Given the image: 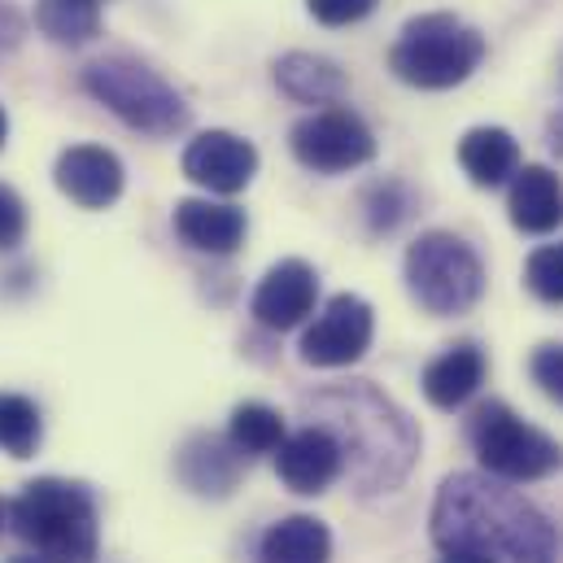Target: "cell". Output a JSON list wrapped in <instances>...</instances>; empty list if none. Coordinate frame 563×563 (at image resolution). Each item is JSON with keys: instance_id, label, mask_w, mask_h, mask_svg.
I'll use <instances>...</instances> for the list:
<instances>
[{"instance_id": "cb8c5ba5", "label": "cell", "mask_w": 563, "mask_h": 563, "mask_svg": "<svg viewBox=\"0 0 563 563\" xmlns=\"http://www.w3.org/2000/svg\"><path fill=\"white\" fill-rule=\"evenodd\" d=\"M525 284H529L533 297L560 306L563 301V241L542 245V250L529 254V263H525Z\"/></svg>"}, {"instance_id": "d6a6232c", "label": "cell", "mask_w": 563, "mask_h": 563, "mask_svg": "<svg viewBox=\"0 0 563 563\" xmlns=\"http://www.w3.org/2000/svg\"><path fill=\"white\" fill-rule=\"evenodd\" d=\"M0 520H4V507H0Z\"/></svg>"}, {"instance_id": "2e32d148", "label": "cell", "mask_w": 563, "mask_h": 563, "mask_svg": "<svg viewBox=\"0 0 563 563\" xmlns=\"http://www.w3.org/2000/svg\"><path fill=\"white\" fill-rule=\"evenodd\" d=\"M511 223L529 236H547L563 223V184L551 166H520L507 192Z\"/></svg>"}, {"instance_id": "30bf717a", "label": "cell", "mask_w": 563, "mask_h": 563, "mask_svg": "<svg viewBox=\"0 0 563 563\" xmlns=\"http://www.w3.org/2000/svg\"><path fill=\"white\" fill-rule=\"evenodd\" d=\"M184 175L201 184L206 192L232 197L254 184L258 175V148L236 132H201L184 148Z\"/></svg>"}, {"instance_id": "8992f818", "label": "cell", "mask_w": 563, "mask_h": 563, "mask_svg": "<svg viewBox=\"0 0 563 563\" xmlns=\"http://www.w3.org/2000/svg\"><path fill=\"white\" fill-rule=\"evenodd\" d=\"M467 441H472L481 467L498 481H511V485L542 481L563 463L560 441H551L542 428L520 420L507 402L476 407L472 420H467Z\"/></svg>"}, {"instance_id": "d4e9b609", "label": "cell", "mask_w": 563, "mask_h": 563, "mask_svg": "<svg viewBox=\"0 0 563 563\" xmlns=\"http://www.w3.org/2000/svg\"><path fill=\"white\" fill-rule=\"evenodd\" d=\"M26 241V201L0 184V250H18Z\"/></svg>"}, {"instance_id": "277c9868", "label": "cell", "mask_w": 563, "mask_h": 563, "mask_svg": "<svg viewBox=\"0 0 563 563\" xmlns=\"http://www.w3.org/2000/svg\"><path fill=\"white\" fill-rule=\"evenodd\" d=\"M481 57H485L481 31H472L454 13H423L402 26V35L389 53V66L402 84L441 92V88L463 84L481 66Z\"/></svg>"}, {"instance_id": "d6986e66", "label": "cell", "mask_w": 563, "mask_h": 563, "mask_svg": "<svg viewBox=\"0 0 563 563\" xmlns=\"http://www.w3.org/2000/svg\"><path fill=\"white\" fill-rule=\"evenodd\" d=\"M332 560V533L314 516H284L276 520L263 542L258 563H328Z\"/></svg>"}, {"instance_id": "1f68e13d", "label": "cell", "mask_w": 563, "mask_h": 563, "mask_svg": "<svg viewBox=\"0 0 563 563\" xmlns=\"http://www.w3.org/2000/svg\"><path fill=\"white\" fill-rule=\"evenodd\" d=\"M441 563H472V560H459V555H445Z\"/></svg>"}, {"instance_id": "3957f363", "label": "cell", "mask_w": 563, "mask_h": 563, "mask_svg": "<svg viewBox=\"0 0 563 563\" xmlns=\"http://www.w3.org/2000/svg\"><path fill=\"white\" fill-rule=\"evenodd\" d=\"M9 529L44 563H97L101 560V516L97 498L62 476H40L22 485L9 503Z\"/></svg>"}, {"instance_id": "9a60e30c", "label": "cell", "mask_w": 563, "mask_h": 563, "mask_svg": "<svg viewBox=\"0 0 563 563\" xmlns=\"http://www.w3.org/2000/svg\"><path fill=\"white\" fill-rule=\"evenodd\" d=\"M241 467H245V454H241L228 437H210V432L192 437V441L179 450V463H175L179 481H184L192 494H201V498H223V494H232L236 481H241Z\"/></svg>"}, {"instance_id": "484cf974", "label": "cell", "mask_w": 563, "mask_h": 563, "mask_svg": "<svg viewBox=\"0 0 563 563\" xmlns=\"http://www.w3.org/2000/svg\"><path fill=\"white\" fill-rule=\"evenodd\" d=\"M380 0H306V9L323 22V26H350L363 22Z\"/></svg>"}, {"instance_id": "83f0119b", "label": "cell", "mask_w": 563, "mask_h": 563, "mask_svg": "<svg viewBox=\"0 0 563 563\" xmlns=\"http://www.w3.org/2000/svg\"><path fill=\"white\" fill-rule=\"evenodd\" d=\"M22 26H26L22 13H18L9 0H0V53H9V48L22 40Z\"/></svg>"}, {"instance_id": "44dd1931", "label": "cell", "mask_w": 563, "mask_h": 563, "mask_svg": "<svg viewBox=\"0 0 563 563\" xmlns=\"http://www.w3.org/2000/svg\"><path fill=\"white\" fill-rule=\"evenodd\" d=\"M35 26L53 44H88L101 31V0H35Z\"/></svg>"}, {"instance_id": "5bb4252c", "label": "cell", "mask_w": 563, "mask_h": 563, "mask_svg": "<svg viewBox=\"0 0 563 563\" xmlns=\"http://www.w3.org/2000/svg\"><path fill=\"white\" fill-rule=\"evenodd\" d=\"M245 210L228 206V201H210V197H188L175 206V236L197 250V254H236L245 241Z\"/></svg>"}, {"instance_id": "f546056e", "label": "cell", "mask_w": 563, "mask_h": 563, "mask_svg": "<svg viewBox=\"0 0 563 563\" xmlns=\"http://www.w3.org/2000/svg\"><path fill=\"white\" fill-rule=\"evenodd\" d=\"M4 136H9V119H4V110H0V144H4Z\"/></svg>"}, {"instance_id": "ac0fdd59", "label": "cell", "mask_w": 563, "mask_h": 563, "mask_svg": "<svg viewBox=\"0 0 563 563\" xmlns=\"http://www.w3.org/2000/svg\"><path fill=\"white\" fill-rule=\"evenodd\" d=\"M459 162L476 188H498L520 170V144L507 128H472L459 144Z\"/></svg>"}, {"instance_id": "f1b7e54d", "label": "cell", "mask_w": 563, "mask_h": 563, "mask_svg": "<svg viewBox=\"0 0 563 563\" xmlns=\"http://www.w3.org/2000/svg\"><path fill=\"white\" fill-rule=\"evenodd\" d=\"M551 148H555V153L563 157V110L555 114V119H551Z\"/></svg>"}, {"instance_id": "7402d4cb", "label": "cell", "mask_w": 563, "mask_h": 563, "mask_svg": "<svg viewBox=\"0 0 563 563\" xmlns=\"http://www.w3.org/2000/svg\"><path fill=\"white\" fill-rule=\"evenodd\" d=\"M284 437H288V432H284L280 411H272L267 402H241V407L232 411V420H228V441H232L245 459H254V454H276Z\"/></svg>"}, {"instance_id": "6da1fadb", "label": "cell", "mask_w": 563, "mask_h": 563, "mask_svg": "<svg viewBox=\"0 0 563 563\" xmlns=\"http://www.w3.org/2000/svg\"><path fill=\"white\" fill-rule=\"evenodd\" d=\"M432 542L472 563H560L555 525L489 472H454L432 498Z\"/></svg>"}, {"instance_id": "4316f807", "label": "cell", "mask_w": 563, "mask_h": 563, "mask_svg": "<svg viewBox=\"0 0 563 563\" xmlns=\"http://www.w3.org/2000/svg\"><path fill=\"white\" fill-rule=\"evenodd\" d=\"M529 367H533V380L542 385V394L563 402V345H542Z\"/></svg>"}, {"instance_id": "4dcf8cb0", "label": "cell", "mask_w": 563, "mask_h": 563, "mask_svg": "<svg viewBox=\"0 0 563 563\" xmlns=\"http://www.w3.org/2000/svg\"><path fill=\"white\" fill-rule=\"evenodd\" d=\"M9 563H44L40 555H22V560H9Z\"/></svg>"}, {"instance_id": "52a82bcc", "label": "cell", "mask_w": 563, "mask_h": 563, "mask_svg": "<svg viewBox=\"0 0 563 563\" xmlns=\"http://www.w3.org/2000/svg\"><path fill=\"white\" fill-rule=\"evenodd\" d=\"M407 288L428 314H463L485 292V267L463 236L423 232L407 250Z\"/></svg>"}, {"instance_id": "ffe728a7", "label": "cell", "mask_w": 563, "mask_h": 563, "mask_svg": "<svg viewBox=\"0 0 563 563\" xmlns=\"http://www.w3.org/2000/svg\"><path fill=\"white\" fill-rule=\"evenodd\" d=\"M276 84H280V92H288L301 106H328V101H341L345 70L328 57H314V53H288L276 62Z\"/></svg>"}, {"instance_id": "7a4b0ae2", "label": "cell", "mask_w": 563, "mask_h": 563, "mask_svg": "<svg viewBox=\"0 0 563 563\" xmlns=\"http://www.w3.org/2000/svg\"><path fill=\"white\" fill-rule=\"evenodd\" d=\"M306 416L336 437L345 472L358 485V494H389L416 467L420 454L416 423L367 380L319 389L314 398H306Z\"/></svg>"}, {"instance_id": "e0dca14e", "label": "cell", "mask_w": 563, "mask_h": 563, "mask_svg": "<svg viewBox=\"0 0 563 563\" xmlns=\"http://www.w3.org/2000/svg\"><path fill=\"white\" fill-rule=\"evenodd\" d=\"M485 367H489L485 350L472 341H459L423 367V398L441 411H454V407L476 398V389L485 385Z\"/></svg>"}, {"instance_id": "8fae6325", "label": "cell", "mask_w": 563, "mask_h": 563, "mask_svg": "<svg viewBox=\"0 0 563 563\" xmlns=\"http://www.w3.org/2000/svg\"><path fill=\"white\" fill-rule=\"evenodd\" d=\"M314 301H319V276H314V267L301 263V258H284L254 288L250 310H254V319L263 328L288 332V328H297V323H306L314 314Z\"/></svg>"}, {"instance_id": "9c48e42d", "label": "cell", "mask_w": 563, "mask_h": 563, "mask_svg": "<svg viewBox=\"0 0 563 563\" xmlns=\"http://www.w3.org/2000/svg\"><path fill=\"white\" fill-rule=\"evenodd\" d=\"M376 336V314L358 292H336L301 336V363L310 367H350L367 354Z\"/></svg>"}, {"instance_id": "5b68a950", "label": "cell", "mask_w": 563, "mask_h": 563, "mask_svg": "<svg viewBox=\"0 0 563 563\" xmlns=\"http://www.w3.org/2000/svg\"><path fill=\"white\" fill-rule=\"evenodd\" d=\"M88 97H97L114 119L136 128L144 136H175L188 128V106L184 97L144 62L132 57H106L84 70Z\"/></svg>"}, {"instance_id": "ba28073f", "label": "cell", "mask_w": 563, "mask_h": 563, "mask_svg": "<svg viewBox=\"0 0 563 563\" xmlns=\"http://www.w3.org/2000/svg\"><path fill=\"white\" fill-rule=\"evenodd\" d=\"M292 157L306 170L319 175H341L354 166H367L376 157V136L372 128L350 114V110H314L292 128Z\"/></svg>"}, {"instance_id": "603a6c76", "label": "cell", "mask_w": 563, "mask_h": 563, "mask_svg": "<svg viewBox=\"0 0 563 563\" xmlns=\"http://www.w3.org/2000/svg\"><path fill=\"white\" fill-rule=\"evenodd\" d=\"M44 441L40 407L22 394H0V450L9 459H31Z\"/></svg>"}, {"instance_id": "4fadbf2b", "label": "cell", "mask_w": 563, "mask_h": 563, "mask_svg": "<svg viewBox=\"0 0 563 563\" xmlns=\"http://www.w3.org/2000/svg\"><path fill=\"white\" fill-rule=\"evenodd\" d=\"M53 179L84 210H106L123 197V162L101 144H70L57 157Z\"/></svg>"}, {"instance_id": "7c38bea8", "label": "cell", "mask_w": 563, "mask_h": 563, "mask_svg": "<svg viewBox=\"0 0 563 563\" xmlns=\"http://www.w3.org/2000/svg\"><path fill=\"white\" fill-rule=\"evenodd\" d=\"M276 472L292 494H323L345 476L341 445L328 428L310 423L301 432H288L276 450Z\"/></svg>"}]
</instances>
